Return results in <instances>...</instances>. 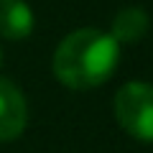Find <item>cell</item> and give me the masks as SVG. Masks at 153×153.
Listing matches in <instances>:
<instances>
[{"mask_svg": "<svg viewBox=\"0 0 153 153\" xmlns=\"http://www.w3.org/2000/svg\"><path fill=\"white\" fill-rule=\"evenodd\" d=\"M115 117L128 135L153 143V84H123L115 94Z\"/></svg>", "mask_w": 153, "mask_h": 153, "instance_id": "2", "label": "cell"}, {"mask_svg": "<svg viewBox=\"0 0 153 153\" xmlns=\"http://www.w3.org/2000/svg\"><path fill=\"white\" fill-rule=\"evenodd\" d=\"M33 31V13L23 0H0V36L21 41Z\"/></svg>", "mask_w": 153, "mask_h": 153, "instance_id": "4", "label": "cell"}, {"mask_svg": "<svg viewBox=\"0 0 153 153\" xmlns=\"http://www.w3.org/2000/svg\"><path fill=\"white\" fill-rule=\"evenodd\" d=\"M0 64H3V51H0Z\"/></svg>", "mask_w": 153, "mask_h": 153, "instance_id": "6", "label": "cell"}, {"mask_svg": "<svg viewBox=\"0 0 153 153\" xmlns=\"http://www.w3.org/2000/svg\"><path fill=\"white\" fill-rule=\"evenodd\" d=\"M146 31H148V16L140 8H125L112 21V36L117 38V44H135L138 38L146 36Z\"/></svg>", "mask_w": 153, "mask_h": 153, "instance_id": "5", "label": "cell"}, {"mask_svg": "<svg viewBox=\"0 0 153 153\" xmlns=\"http://www.w3.org/2000/svg\"><path fill=\"white\" fill-rule=\"evenodd\" d=\"M28 107L23 92L8 79H0V143L16 140L26 130Z\"/></svg>", "mask_w": 153, "mask_h": 153, "instance_id": "3", "label": "cell"}, {"mask_svg": "<svg viewBox=\"0 0 153 153\" xmlns=\"http://www.w3.org/2000/svg\"><path fill=\"white\" fill-rule=\"evenodd\" d=\"M120 64V44L112 33L79 28L59 44L54 54V74L71 89H92L105 84Z\"/></svg>", "mask_w": 153, "mask_h": 153, "instance_id": "1", "label": "cell"}]
</instances>
